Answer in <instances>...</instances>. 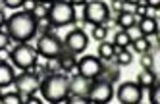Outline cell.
Instances as JSON below:
<instances>
[{
  "instance_id": "obj_1",
  "label": "cell",
  "mask_w": 160,
  "mask_h": 104,
  "mask_svg": "<svg viewBox=\"0 0 160 104\" xmlns=\"http://www.w3.org/2000/svg\"><path fill=\"white\" fill-rule=\"evenodd\" d=\"M37 27H39V19L27 10L16 12L14 16L6 19V31L10 39L16 42H29L37 35Z\"/></svg>"
},
{
  "instance_id": "obj_2",
  "label": "cell",
  "mask_w": 160,
  "mask_h": 104,
  "mask_svg": "<svg viewBox=\"0 0 160 104\" xmlns=\"http://www.w3.org/2000/svg\"><path fill=\"white\" fill-rule=\"evenodd\" d=\"M41 95L44 102H68L70 95V79L64 72L48 73L41 81Z\"/></svg>"
},
{
  "instance_id": "obj_3",
  "label": "cell",
  "mask_w": 160,
  "mask_h": 104,
  "mask_svg": "<svg viewBox=\"0 0 160 104\" xmlns=\"http://www.w3.org/2000/svg\"><path fill=\"white\" fill-rule=\"evenodd\" d=\"M77 19L75 16V6L70 0H54L48 6V14H47V21L54 27H66L72 25Z\"/></svg>"
},
{
  "instance_id": "obj_4",
  "label": "cell",
  "mask_w": 160,
  "mask_h": 104,
  "mask_svg": "<svg viewBox=\"0 0 160 104\" xmlns=\"http://www.w3.org/2000/svg\"><path fill=\"white\" fill-rule=\"evenodd\" d=\"M37 48L31 46L29 42H19L16 48L10 50V64L14 67H19L21 72L23 69H31L37 62Z\"/></svg>"
},
{
  "instance_id": "obj_5",
  "label": "cell",
  "mask_w": 160,
  "mask_h": 104,
  "mask_svg": "<svg viewBox=\"0 0 160 104\" xmlns=\"http://www.w3.org/2000/svg\"><path fill=\"white\" fill-rule=\"evenodd\" d=\"M110 16H112V10L102 0H89L83 6V19L89 25H106Z\"/></svg>"
},
{
  "instance_id": "obj_6",
  "label": "cell",
  "mask_w": 160,
  "mask_h": 104,
  "mask_svg": "<svg viewBox=\"0 0 160 104\" xmlns=\"http://www.w3.org/2000/svg\"><path fill=\"white\" fill-rule=\"evenodd\" d=\"M37 54L47 58V60H56L64 52V41L56 37L54 33H42L37 41Z\"/></svg>"
},
{
  "instance_id": "obj_7",
  "label": "cell",
  "mask_w": 160,
  "mask_h": 104,
  "mask_svg": "<svg viewBox=\"0 0 160 104\" xmlns=\"http://www.w3.org/2000/svg\"><path fill=\"white\" fill-rule=\"evenodd\" d=\"M114 98V83L104 77H97L93 81V85L89 89V100L91 104L97 102V104H106Z\"/></svg>"
},
{
  "instance_id": "obj_8",
  "label": "cell",
  "mask_w": 160,
  "mask_h": 104,
  "mask_svg": "<svg viewBox=\"0 0 160 104\" xmlns=\"http://www.w3.org/2000/svg\"><path fill=\"white\" fill-rule=\"evenodd\" d=\"M114 95L122 104H139L143 100V87L137 81H123Z\"/></svg>"
},
{
  "instance_id": "obj_9",
  "label": "cell",
  "mask_w": 160,
  "mask_h": 104,
  "mask_svg": "<svg viewBox=\"0 0 160 104\" xmlns=\"http://www.w3.org/2000/svg\"><path fill=\"white\" fill-rule=\"evenodd\" d=\"M16 91L21 92V95H31V92H37L41 87V77L37 73L29 72V69H23L19 75H16L14 79Z\"/></svg>"
},
{
  "instance_id": "obj_10",
  "label": "cell",
  "mask_w": 160,
  "mask_h": 104,
  "mask_svg": "<svg viewBox=\"0 0 160 104\" xmlns=\"http://www.w3.org/2000/svg\"><path fill=\"white\" fill-rule=\"evenodd\" d=\"M77 72H79V75L89 77V79L95 81L102 73V60H100L98 56L87 54V56H83L81 60L77 62Z\"/></svg>"
},
{
  "instance_id": "obj_11",
  "label": "cell",
  "mask_w": 160,
  "mask_h": 104,
  "mask_svg": "<svg viewBox=\"0 0 160 104\" xmlns=\"http://www.w3.org/2000/svg\"><path fill=\"white\" fill-rule=\"evenodd\" d=\"M87 44H89V35L83 29H79V27L73 29V31H70V33L66 35V39H64V48L73 52L75 56L85 52Z\"/></svg>"
},
{
  "instance_id": "obj_12",
  "label": "cell",
  "mask_w": 160,
  "mask_h": 104,
  "mask_svg": "<svg viewBox=\"0 0 160 104\" xmlns=\"http://www.w3.org/2000/svg\"><path fill=\"white\" fill-rule=\"evenodd\" d=\"M93 85V79L83 77V75H73L70 79V95H79V97H89V89Z\"/></svg>"
},
{
  "instance_id": "obj_13",
  "label": "cell",
  "mask_w": 160,
  "mask_h": 104,
  "mask_svg": "<svg viewBox=\"0 0 160 104\" xmlns=\"http://www.w3.org/2000/svg\"><path fill=\"white\" fill-rule=\"evenodd\" d=\"M14 79H16V72H14V66L6 62H0V89H6L10 85H14Z\"/></svg>"
},
{
  "instance_id": "obj_14",
  "label": "cell",
  "mask_w": 160,
  "mask_h": 104,
  "mask_svg": "<svg viewBox=\"0 0 160 104\" xmlns=\"http://www.w3.org/2000/svg\"><path fill=\"white\" fill-rule=\"evenodd\" d=\"M137 27H139L141 35H145V37H148V35L158 37V21L152 17H141L137 21Z\"/></svg>"
},
{
  "instance_id": "obj_15",
  "label": "cell",
  "mask_w": 160,
  "mask_h": 104,
  "mask_svg": "<svg viewBox=\"0 0 160 104\" xmlns=\"http://www.w3.org/2000/svg\"><path fill=\"white\" fill-rule=\"evenodd\" d=\"M56 60H58V64H60V72H64V73H68L73 66H77V58H75V54L70 52V50H66V48H64V52H62L58 58H56Z\"/></svg>"
},
{
  "instance_id": "obj_16",
  "label": "cell",
  "mask_w": 160,
  "mask_h": 104,
  "mask_svg": "<svg viewBox=\"0 0 160 104\" xmlns=\"http://www.w3.org/2000/svg\"><path fill=\"white\" fill-rule=\"evenodd\" d=\"M114 17H116L118 25H120L122 29H129V27H133L135 23H137V16L133 14V12H129V10H122V12H118Z\"/></svg>"
},
{
  "instance_id": "obj_17",
  "label": "cell",
  "mask_w": 160,
  "mask_h": 104,
  "mask_svg": "<svg viewBox=\"0 0 160 104\" xmlns=\"http://www.w3.org/2000/svg\"><path fill=\"white\" fill-rule=\"evenodd\" d=\"M137 83H139L143 89H148L158 83V75L154 72H151V69H143V72L137 75Z\"/></svg>"
},
{
  "instance_id": "obj_18",
  "label": "cell",
  "mask_w": 160,
  "mask_h": 104,
  "mask_svg": "<svg viewBox=\"0 0 160 104\" xmlns=\"http://www.w3.org/2000/svg\"><path fill=\"white\" fill-rule=\"evenodd\" d=\"M114 48H116V54L120 52V50H123V48H128V46L131 44V39H129V35H128V31L125 29H122V31H118L116 35H114Z\"/></svg>"
},
{
  "instance_id": "obj_19",
  "label": "cell",
  "mask_w": 160,
  "mask_h": 104,
  "mask_svg": "<svg viewBox=\"0 0 160 104\" xmlns=\"http://www.w3.org/2000/svg\"><path fill=\"white\" fill-rule=\"evenodd\" d=\"M116 56V48H114V42L110 41H100L98 44V58L100 60H112V58Z\"/></svg>"
},
{
  "instance_id": "obj_20",
  "label": "cell",
  "mask_w": 160,
  "mask_h": 104,
  "mask_svg": "<svg viewBox=\"0 0 160 104\" xmlns=\"http://www.w3.org/2000/svg\"><path fill=\"white\" fill-rule=\"evenodd\" d=\"M151 41H148V37H139V39H135L133 42H131V46H133V50L137 52V54H143V52H147L148 48H151Z\"/></svg>"
},
{
  "instance_id": "obj_21",
  "label": "cell",
  "mask_w": 160,
  "mask_h": 104,
  "mask_svg": "<svg viewBox=\"0 0 160 104\" xmlns=\"http://www.w3.org/2000/svg\"><path fill=\"white\" fill-rule=\"evenodd\" d=\"M31 14L35 16L39 21H42V19H47V14H48V6H47V4H41V2H37L35 6H33Z\"/></svg>"
},
{
  "instance_id": "obj_22",
  "label": "cell",
  "mask_w": 160,
  "mask_h": 104,
  "mask_svg": "<svg viewBox=\"0 0 160 104\" xmlns=\"http://www.w3.org/2000/svg\"><path fill=\"white\" fill-rule=\"evenodd\" d=\"M2 104H19L23 102V98H21V92H2V100H0Z\"/></svg>"
},
{
  "instance_id": "obj_23",
  "label": "cell",
  "mask_w": 160,
  "mask_h": 104,
  "mask_svg": "<svg viewBox=\"0 0 160 104\" xmlns=\"http://www.w3.org/2000/svg\"><path fill=\"white\" fill-rule=\"evenodd\" d=\"M131 62H133V54L128 48H123V50L118 52V58H116V64L118 66H129Z\"/></svg>"
},
{
  "instance_id": "obj_24",
  "label": "cell",
  "mask_w": 160,
  "mask_h": 104,
  "mask_svg": "<svg viewBox=\"0 0 160 104\" xmlns=\"http://www.w3.org/2000/svg\"><path fill=\"white\" fill-rule=\"evenodd\" d=\"M108 37V27L106 25H93V39L95 41H104Z\"/></svg>"
},
{
  "instance_id": "obj_25",
  "label": "cell",
  "mask_w": 160,
  "mask_h": 104,
  "mask_svg": "<svg viewBox=\"0 0 160 104\" xmlns=\"http://www.w3.org/2000/svg\"><path fill=\"white\" fill-rule=\"evenodd\" d=\"M147 91H148V100H151L152 104H158L160 102V87H158V83L152 85V87H148Z\"/></svg>"
},
{
  "instance_id": "obj_26",
  "label": "cell",
  "mask_w": 160,
  "mask_h": 104,
  "mask_svg": "<svg viewBox=\"0 0 160 104\" xmlns=\"http://www.w3.org/2000/svg\"><path fill=\"white\" fill-rule=\"evenodd\" d=\"M141 56V66H143V69H151V66H152V54H151V48H148L147 52H143V54H139Z\"/></svg>"
},
{
  "instance_id": "obj_27",
  "label": "cell",
  "mask_w": 160,
  "mask_h": 104,
  "mask_svg": "<svg viewBox=\"0 0 160 104\" xmlns=\"http://www.w3.org/2000/svg\"><path fill=\"white\" fill-rule=\"evenodd\" d=\"M110 10L114 12V14H118V12L125 10V2L123 0H110Z\"/></svg>"
},
{
  "instance_id": "obj_28",
  "label": "cell",
  "mask_w": 160,
  "mask_h": 104,
  "mask_svg": "<svg viewBox=\"0 0 160 104\" xmlns=\"http://www.w3.org/2000/svg\"><path fill=\"white\" fill-rule=\"evenodd\" d=\"M23 2H25V0H2V4H4L6 8H10V10L21 8V6H23Z\"/></svg>"
},
{
  "instance_id": "obj_29",
  "label": "cell",
  "mask_w": 160,
  "mask_h": 104,
  "mask_svg": "<svg viewBox=\"0 0 160 104\" xmlns=\"http://www.w3.org/2000/svg\"><path fill=\"white\" fill-rule=\"evenodd\" d=\"M128 31V35H129V39H131V42L135 41V39H139V37H145V35H141V31H139V27H137V23L133 27H129V29H125Z\"/></svg>"
},
{
  "instance_id": "obj_30",
  "label": "cell",
  "mask_w": 160,
  "mask_h": 104,
  "mask_svg": "<svg viewBox=\"0 0 160 104\" xmlns=\"http://www.w3.org/2000/svg\"><path fill=\"white\" fill-rule=\"evenodd\" d=\"M25 102L27 104H41V102H44V98L42 97H37L35 92H31V95H25Z\"/></svg>"
},
{
  "instance_id": "obj_31",
  "label": "cell",
  "mask_w": 160,
  "mask_h": 104,
  "mask_svg": "<svg viewBox=\"0 0 160 104\" xmlns=\"http://www.w3.org/2000/svg\"><path fill=\"white\" fill-rule=\"evenodd\" d=\"M10 35L8 31H0V48H4V46H10Z\"/></svg>"
},
{
  "instance_id": "obj_32",
  "label": "cell",
  "mask_w": 160,
  "mask_h": 104,
  "mask_svg": "<svg viewBox=\"0 0 160 104\" xmlns=\"http://www.w3.org/2000/svg\"><path fill=\"white\" fill-rule=\"evenodd\" d=\"M145 10H147V4H135V12H133V14L137 17H145Z\"/></svg>"
},
{
  "instance_id": "obj_33",
  "label": "cell",
  "mask_w": 160,
  "mask_h": 104,
  "mask_svg": "<svg viewBox=\"0 0 160 104\" xmlns=\"http://www.w3.org/2000/svg\"><path fill=\"white\" fill-rule=\"evenodd\" d=\"M156 16H158V8L147 6V10H145V17H152V19H156Z\"/></svg>"
},
{
  "instance_id": "obj_34",
  "label": "cell",
  "mask_w": 160,
  "mask_h": 104,
  "mask_svg": "<svg viewBox=\"0 0 160 104\" xmlns=\"http://www.w3.org/2000/svg\"><path fill=\"white\" fill-rule=\"evenodd\" d=\"M6 60H10V46L0 48V62H6Z\"/></svg>"
},
{
  "instance_id": "obj_35",
  "label": "cell",
  "mask_w": 160,
  "mask_h": 104,
  "mask_svg": "<svg viewBox=\"0 0 160 104\" xmlns=\"http://www.w3.org/2000/svg\"><path fill=\"white\" fill-rule=\"evenodd\" d=\"M145 4L152 8H160V0H145Z\"/></svg>"
},
{
  "instance_id": "obj_36",
  "label": "cell",
  "mask_w": 160,
  "mask_h": 104,
  "mask_svg": "<svg viewBox=\"0 0 160 104\" xmlns=\"http://www.w3.org/2000/svg\"><path fill=\"white\" fill-rule=\"evenodd\" d=\"M70 2H72L75 8H77V6H85V4L89 2V0H70Z\"/></svg>"
},
{
  "instance_id": "obj_37",
  "label": "cell",
  "mask_w": 160,
  "mask_h": 104,
  "mask_svg": "<svg viewBox=\"0 0 160 104\" xmlns=\"http://www.w3.org/2000/svg\"><path fill=\"white\" fill-rule=\"evenodd\" d=\"M123 2H125V4H133V6H135V4H145V0H123Z\"/></svg>"
},
{
  "instance_id": "obj_38",
  "label": "cell",
  "mask_w": 160,
  "mask_h": 104,
  "mask_svg": "<svg viewBox=\"0 0 160 104\" xmlns=\"http://www.w3.org/2000/svg\"><path fill=\"white\" fill-rule=\"evenodd\" d=\"M2 25H6V16H4V12L0 10V29H2Z\"/></svg>"
},
{
  "instance_id": "obj_39",
  "label": "cell",
  "mask_w": 160,
  "mask_h": 104,
  "mask_svg": "<svg viewBox=\"0 0 160 104\" xmlns=\"http://www.w3.org/2000/svg\"><path fill=\"white\" fill-rule=\"evenodd\" d=\"M37 2H41V4H47V6H50L54 0H37Z\"/></svg>"
},
{
  "instance_id": "obj_40",
  "label": "cell",
  "mask_w": 160,
  "mask_h": 104,
  "mask_svg": "<svg viewBox=\"0 0 160 104\" xmlns=\"http://www.w3.org/2000/svg\"><path fill=\"white\" fill-rule=\"evenodd\" d=\"M0 100H2V92H0Z\"/></svg>"
}]
</instances>
